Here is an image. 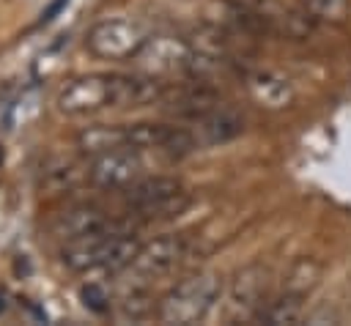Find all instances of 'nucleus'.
I'll return each instance as SVG.
<instances>
[{
  "instance_id": "f257e3e1",
  "label": "nucleus",
  "mask_w": 351,
  "mask_h": 326,
  "mask_svg": "<svg viewBox=\"0 0 351 326\" xmlns=\"http://www.w3.org/2000/svg\"><path fill=\"white\" fill-rule=\"evenodd\" d=\"M162 93V82L151 74H85L60 88L55 107L69 118H80L101 110L154 104Z\"/></svg>"
},
{
  "instance_id": "f03ea898",
  "label": "nucleus",
  "mask_w": 351,
  "mask_h": 326,
  "mask_svg": "<svg viewBox=\"0 0 351 326\" xmlns=\"http://www.w3.org/2000/svg\"><path fill=\"white\" fill-rule=\"evenodd\" d=\"M140 249V238L126 227H112L80 241H69L60 252V260L69 271H121L129 268Z\"/></svg>"
},
{
  "instance_id": "7ed1b4c3",
  "label": "nucleus",
  "mask_w": 351,
  "mask_h": 326,
  "mask_svg": "<svg viewBox=\"0 0 351 326\" xmlns=\"http://www.w3.org/2000/svg\"><path fill=\"white\" fill-rule=\"evenodd\" d=\"M219 293H222V279L211 271L184 277L162 296L156 315L162 323H176V326L200 323L219 301Z\"/></svg>"
},
{
  "instance_id": "20e7f679",
  "label": "nucleus",
  "mask_w": 351,
  "mask_h": 326,
  "mask_svg": "<svg viewBox=\"0 0 351 326\" xmlns=\"http://www.w3.org/2000/svg\"><path fill=\"white\" fill-rule=\"evenodd\" d=\"M126 208L140 219H167L178 216L189 205L186 186L173 175H143L123 189Z\"/></svg>"
},
{
  "instance_id": "39448f33",
  "label": "nucleus",
  "mask_w": 351,
  "mask_h": 326,
  "mask_svg": "<svg viewBox=\"0 0 351 326\" xmlns=\"http://www.w3.org/2000/svg\"><path fill=\"white\" fill-rule=\"evenodd\" d=\"M148 36L151 33L137 19L107 16V19H99L96 25L88 27L85 47L96 58H104V60H129L143 49Z\"/></svg>"
},
{
  "instance_id": "423d86ee",
  "label": "nucleus",
  "mask_w": 351,
  "mask_h": 326,
  "mask_svg": "<svg viewBox=\"0 0 351 326\" xmlns=\"http://www.w3.org/2000/svg\"><path fill=\"white\" fill-rule=\"evenodd\" d=\"M132 60H137L143 74H151V77L189 74L195 60V47L192 41L178 36H148L143 49Z\"/></svg>"
},
{
  "instance_id": "0eeeda50",
  "label": "nucleus",
  "mask_w": 351,
  "mask_h": 326,
  "mask_svg": "<svg viewBox=\"0 0 351 326\" xmlns=\"http://www.w3.org/2000/svg\"><path fill=\"white\" fill-rule=\"evenodd\" d=\"M186 249H189V244L184 236H159L148 244H140L129 268L140 279H159V277L173 274L184 263Z\"/></svg>"
},
{
  "instance_id": "6e6552de",
  "label": "nucleus",
  "mask_w": 351,
  "mask_h": 326,
  "mask_svg": "<svg viewBox=\"0 0 351 326\" xmlns=\"http://www.w3.org/2000/svg\"><path fill=\"white\" fill-rule=\"evenodd\" d=\"M88 178L101 189H126L143 178V159L134 148H115L96 153L88 164Z\"/></svg>"
},
{
  "instance_id": "1a4fd4ad",
  "label": "nucleus",
  "mask_w": 351,
  "mask_h": 326,
  "mask_svg": "<svg viewBox=\"0 0 351 326\" xmlns=\"http://www.w3.org/2000/svg\"><path fill=\"white\" fill-rule=\"evenodd\" d=\"M121 225L123 222L112 219L104 208L90 205V203H80V205H71L63 214H58V219L52 222V233L63 244H69V241H80V238H88V236H96V233L121 227Z\"/></svg>"
},
{
  "instance_id": "9d476101",
  "label": "nucleus",
  "mask_w": 351,
  "mask_h": 326,
  "mask_svg": "<svg viewBox=\"0 0 351 326\" xmlns=\"http://www.w3.org/2000/svg\"><path fill=\"white\" fill-rule=\"evenodd\" d=\"M269 290V271L261 268V266H250L244 268L233 282H230V290H228V299H230V307L236 312H244L250 318H255V312L263 307V301L269 299L266 296Z\"/></svg>"
},
{
  "instance_id": "9b49d317",
  "label": "nucleus",
  "mask_w": 351,
  "mask_h": 326,
  "mask_svg": "<svg viewBox=\"0 0 351 326\" xmlns=\"http://www.w3.org/2000/svg\"><path fill=\"white\" fill-rule=\"evenodd\" d=\"M192 123H195L192 134L197 140V148L200 145H222V142H230V140H236L244 131V121L236 112L219 110V107L211 110V112H206V115H200Z\"/></svg>"
},
{
  "instance_id": "f8f14e48",
  "label": "nucleus",
  "mask_w": 351,
  "mask_h": 326,
  "mask_svg": "<svg viewBox=\"0 0 351 326\" xmlns=\"http://www.w3.org/2000/svg\"><path fill=\"white\" fill-rule=\"evenodd\" d=\"M219 99L211 88H206L203 82H192V85H184L178 88L170 99H167V110L181 115V118H189V121H197L200 115L217 110Z\"/></svg>"
},
{
  "instance_id": "ddd939ff",
  "label": "nucleus",
  "mask_w": 351,
  "mask_h": 326,
  "mask_svg": "<svg viewBox=\"0 0 351 326\" xmlns=\"http://www.w3.org/2000/svg\"><path fill=\"white\" fill-rule=\"evenodd\" d=\"M302 318H304V296L282 290L277 299H266L252 321L266 323V326H293Z\"/></svg>"
},
{
  "instance_id": "4468645a",
  "label": "nucleus",
  "mask_w": 351,
  "mask_h": 326,
  "mask_svg": "<svg viewBox=\"0 0 351 326\" xmlns=\"http://www.w3.org/2000/svg\"><path fill=\"white\" fill-rule=\"evenodd\" d=\"M247 88L252 93L255 101L266 104V107H285L293 99L291 82L274 71H252L247 74Z\"/></svg>"
},
{
  "instance_id": "2eb2a0df",
  "label": "nucleus",
  "mask_w": 351,
  "mask_h": 326,
  "mask_svg": "<svg viewBox=\"0 0 351 326\" xmlns=\"http://www.w3.org/2000/svg\"><path fill=\"white\" fill-rule=\"evenodd\" d=\"M77 148L90 156L115 148H129V126H107V123L88 126L77 134Z\"/></svg>"
},
{
  "instance_id": "dca6fc26",
  "label": "nucleus",
  "mask_w": 351,
  "mask_h": 326,
  "mask_svg": "<svg viewBox=\"0 0 351 326\" xmlns=\"http://www.w3.org/2000/svg\"><path fill=\"white\" fill-rule=\"evenodd\" d=\"M318 279H321V266H318L315 260H310V258H302L299 263L291 266L282 290L296 293V296H307V293L318 285Z\"/></svg>"
},
{
  "instance_id": "f3484780",
  "label": "nucleus",
  "mask_w": 351,
  "mask_h": 326,
  "mask_svg": "<svg viewBox=\"0 0 351 326\" xmlns=\"http://www.w3.org/2000/svg\"><path fill=\"white\" fill-rule=\"evenodd\" d=\"M299 3L313 19L346 22V16H348V0H299Z\"/></svg>"
},
{
  "instance_id": "a211bd4d",
  "label": "nucleus",
  "mask_w": 351,
  "mask_h": 326,
  "mask_svg": "<svg viewBox=\"0 0 351 326\" xmlns=\"http://www.w3.org/2000/svg\"><path fill=\"white\" fill-rule=\"evenodd\" d=\"M151 310H154L151 299H148L145 293H137V290H132L129 296H123V299L118 301V315H121L123 321H143V318L151 315Z\"/></svg>"
},
{
  "instance_id": "6ab92c4d",
  "label": "nucleus",
  "mask_w": 351,
  "mask_h": 326,
  "mask_svg": "<svg viewBox=\"0 0 351 326\" xmlns=\"http://www.w3.org/2000/svg\"><path fill=\"white\" fill-rule=\"evenodd\" d=\"M80 299H82V304H85L90 312H107V310H110V296H107V290H104L101 285H96V282L82 285Z\"/></svg>"
},
{
  "instance_id": "aec40b11",
  "label": "nucleus",
  "mask_w": 351,
  "mask_h": 326,
  "mask_svg": "<svg viewBox=\"0 0 351 326\" xmlns=\"http://www.w3.org/2000/svg\"><path fill=\"white\" fill-rule=\"evenodd\" d=\"M66 3H69V0H55V3H52V5H49L44 14H41V22H52V19H55V14H58V11H60Z\"/></svg>"
},
{
  "instance_id": "412c9836",
  "label": "nucleus",
  "mask_w": 351,
  "mask_h": 326,
  "mask_svg": "<svg viewBox=\"0 0 351 326\" xmlns=\"http://www.w3.org/2000/svg\"><path fill=\"white\" fill-rule=\"evenodd\" d=\"M0 162H3V151H0Z\"/></svg>"
}]
</instances>
